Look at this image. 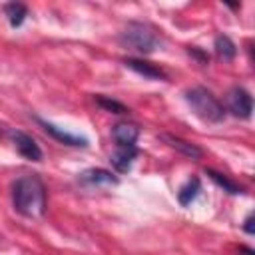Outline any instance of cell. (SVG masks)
Segmentation results:
<instances>
[{
    "mask_svg": "<svg viewBox=\"0 0 255 255\" xmlns=\"http://www.w3.org/2000/svg\"><path fill=\"white\" fill-rule=\"evenodd\" d=\"M205 173L223 189V191H227V193H231V195H237V193H241V187L235 183V181H231L227 175H223V173H219V171H215V169H211V167H207L205 169Z\"/></svg>",
    "mask_w": 255,
    "mask_h": 255,
    "instance_id": "9a60e30c",
    "label": "cell"
},
{
    "mask_svg": "<svg viewBox=\"0 0 255 255\" xmlns=\"http://www.w3.org/2000/svg\"><path fill=\"white\" fill-rule=\"evenodd\" d=\"M213 48H215L217 58L223 60V62H229V60H233V58L237 56V46H235V42H233L229 36H225V34L215 36Z\"/></svg>",
    "mask_w": 255,
    "mask_h": 255,
    "instance_id": "7c38bea8",
    "label": "cell"
},
{
    "mask_svg": "<svg viewBox=\"0 0 255 255\" xmlns=\"http://www.w3.org/2000/svg\"><path fill=\"white\" fill-rule=\"evenodd\" d=\"M227 110L239 118V120H249L251 112H253V98L251 94L241 88V86H233L227 92Z\"/></svg>",
    "mask_w": 255,
    "mask_h": 255,
    "instance_id": "277c9868",
    "label": "cell"
},
{
    "mask_svg": "<svg viewBox=\"0 0 255 255\" xmlns=\"http://www.w3.org/2000/svg\"><path fill=\"white\" fill-rule=\"evenodd\" d=\"M4 14H6V18H8L12 28H20L24 24L26 16H28V8L24 4H20V2H8L4 6Z\"/></svg>",
    "mask_w": 255,
    "mask_h": 255,
    "instance_id": "4fadbf2b",
    "label": "cell"
},
{
    "mask_svg": "<svg viewBox=\"0 0 255 255\" xmlns=\"http://www.w3.org/2000/svg\"><path fill=\"white\" fill-rule=\"evenodd\" d=\"M10 195H12V205L20 215L38 219L46 213V185L34 173L20 175L18 179H14L10 187Z\"/></svg>",
    "mask_w": 255,
    "mask_h": 255,
    "instance_id": "6da1fadb",
    "label": "cell"
},
{
    "mask_svg": "<svg viewBox=\"0 0 255 255\" xmlns=\"http://www.w3.org/2000/svg\"><path fill=\"white\" fill-rule=\"evenodd\" d=\"M120 44L137 54H151L159 46V38L149 24L143 22H128V26L120 32Z\"/></svg>",
    "mask_w": 255,
    "mask_h": 255,
    "instance_id": "3957f363",
    "label": "cell"
},
{
    "mask_svg": "<svg viewBox=\"0 0 255 255\" xmlns=\"http://www.w3.org/2000/svg\"><path fill=\"white\" fill-rule=\"evenodd\" d=\"M8 135H10L14 147L18 149V153H20L22 157H26V159H30V161H42L44 153H42L40 145L36 143V139H34L32 135H28L26 131H20V129H12Z\"/></svg>",
    "mask_w": 255,
    "mask_h": 255,
    "instance_id": "5b68a950",
    "label": "cell"
},
{
    "mask_svg": "<svg viewBox=\"0 0 255 255\" xmlns=\"http://www.w3.org/2000/svg\"><path fill=\"white\" fill-rule=\"evenodd\" d=\"M159 137H161L169 147H173V149H177L181 155H185L187 159L197 161V159H201V155H203V149H201L199 145H195V143H191V141H187V139H183V137H177V135H173V133H161Z\"/></svg>",
    "mask_w": 255,
    "mask_h": 255,
    "instance_id": "52a82bcc",
    "label": "cell"
},
{
    "mask_svg": "<svg viewBox=\"0 0 255 255\" xmlns=\"http://www.w3.org/2000/svg\"><path fill=\"white\" fill-rule=\"evenodd\" d=\"M80 181L84 185H90V187H100V185H118L120 179L108 171V169H102V167H90L86 171L80 173Z\"/></svg>",
    "mask_w": 255,
    "mask_h": 255,
    "instance_id": "9c48e42d",
    "label": "cell"
},
{
    "mask_svg": "<svg viewBox=\"0 0 255 255\" xmlns=\"http://www.w3.org/2000/svg\"><path fill=\"white\" fill-rule=\"evenodd\" d=\"M243 231H245V233H249V235H253V233H255V227H253V213H249V215H247V219H245V223H243Z\"/></svg>",
    "mask_w": 255,
    "mask_h": 255,
    "instance_id": "ac0fdd59",
    "label": "cell"
},
{
    "mask_svg": "<svg viewBox=\"0 0 255 255\" xmlns=\"http://www.w3.org/2000/svg\"><path fill=\"white\" fill-rule=\"evenodd\" d=\"M96 104L100 108H104L106 112H112V114H128L129 112L122 102L112 100V98H106V96H96Z\"/></svg>",
    "mask_w": 255,
    "mask_h": 255,
    "instance_id": "2e32d148",
    "label": "cell"
},
{
    "mask_svg": "<svg viewBox=\"0 0 255 255\" xmlns=\"http://www.w3.org/2000/svg\"><path fill=\"white\" fill-rule=\"evenodd\" d=\"M241 251H243V253H245V255H255V253H253V251H251V249H247V247H241Z\"/></svg>",
    "mask_w": 255,
    "mask_h": 255,
    "instance_id": "d6986e66",
    "label": "cell"
},
{
    "mask_svg": "<svg viewBox=\"0 0 255 255\" xmlns=\"http://www.w3.org/2000/svg\"><path fill=\"white\" fill-rule=\"evenodd\" d=\"M112 137H114L116 145H135V141H137V137H139V128H137L135 124L120 122V124L114 126Z\"/></svg>",
    "mask_w": 255,
    "mask_h": 255,
    "instance_id": "8fae6325",
    "label": "cell"
},
{
    "mask_svg": "<svg viewBox=\"0 0 255 255\" xmlns=\"http://www.w3.org/2000/svg\"><path fill=\"white\" fill-rule=\"evenodd\" d=\"M124 64H126V68L133 70L135 74H139L147 80H165L167 78V74L161 68H157L155 64H149L145 60H139V58H126Z\"/></svg>",
    "mask_w": 255,
    "mask_h": 255,
    "instance_id": "30bf717a",
    "label": "cell"
},
{
    "mask_svg": "<svg viewBox=\"0 0 255 255\" xmlns=\"http://www.w3.org/2000/svg\"><path fill=\"white\" fill-rule=\"evenodd\" d=\"M137 153H139L137 145H118L116 151L110 155V161H112V165L116 167V171L128 173V171L131 169V163H133V159L137 157Z\"/></svg>",
    "mask_w": 255,
    "mask_h": 255,
    "instance_id": "ba28073f",
    "label": "cell"
},
{
    "mask_svg": "<svg viewBox=\"0 0 255 255\" xmlns=\"http://www.w3.org/2000/svg\"><path fill=\"white\" fill-rule=\"evenodd\" d=\"M201 191V181H199V177H191L185 185H181V189L177 191V201H179V205L181 207H187L195 197H197V193Z\"/></svg>",
    "mask_w": 255,
    "mask_h": 255,
    "instance_id": "5bb4252c",
    "label": "cell"
},
{
    "mask_svg": "<svg viewBox=\"0 0 255 255\" xmlns=\"http://www.w3.org/2000/svg\"><path fill=\"white\" fill-rule=\"evenodd\" d=\"M185 102L189 104L191 112L203 120V122H209V124H219L225 120V108L223 104L219 102V98L203 88V86H193L185 92Z\"/></svg>",
    "mask_w": 255,
    "mask_h": 255,
    "instance_id": "7a4b0ae2",
    "label": "cell"
},
{
    "mask_svg": "<svg viewBox=\"0 0 255 255\" xmlns=\"http://www.w3.org/2000/svg\"><path fill=\"white\" fill-rule=\"evenodd\" d=\"M189 54L195 56V58L199 60V64H207V62H209V56H207L205 52H201L199 48H195V46H189Z\"/></svg>",
    "mask_w": 255,
    "mask_h": 255,
    "instance_id": "e0dca14e",
    "label": "cell"
},
{
    "mask_svg": "<svg viewBox=\"0 0 255 255\" xmlns=\"http://www.w3.org/2000/svg\"><path fill=\"white\" fill-rule=\"evenodd\" d=\"M36 122L42 126V129H44L46 133H50V135H52L54 139H58L60 143L72 145V147H88V137L78 135V133H70V131H66V129H62V128H58V126H54L52 122H46V120H42V118H36Z\"/></svg>",
    "mask_w": 255,
    "mask_h": 255,
    "instance_id": "8992f818",
    "label": "cell"
}]
</instances>
